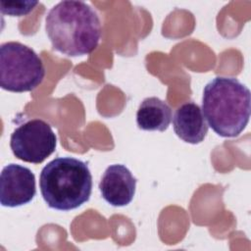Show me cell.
Instances as JSON below:
<instances>
[{"label":"cell","mask_w":251,"mask_h":251,"mask_svg":"<svg viewBox=\"0 0 251 251\" xmlns=\"http://www.w3.org/2000/svg\"><path fill=\"white\" fill-rule=\"evenodd\" d=\"M45 29L52 47L69 57L92 53L102 33L100 19L93 8L74 0L61 1L49 10Z\"/></svg>","instance_id":"1"},{"label":"cell","mask_w":251,"mask_h":251,"mask_svg":"<svg viewBox=\"0 0 251 251\" xmlns=\"http://www.w3.org/2000/svg\"><path fill=\"white\" fill-rule=\"evenodd\" d=\"M250 103V90L237 78L216 76L204 87L202 112L218 135L235 137L249 122Z\"/></svg>","instance_id":"2"},{"label":"cell","mask_w":251,"mask_h":251,"mask_svg":"<svg viewBox=\"0 0 251 251\" xmlns=\"http://www.w3.org/2000/svg\"><path fill=\"white\" fill-rule=\"evenodd\" d=\"M39 187L48 207L70 211L89 200L92 176L85 162L73 157H59L41 170Z\"/></svg>","instance_id":"3"},{"label":"cell","mask_w":251,"mask_h":251,"mask_svg":"<svg viewBox=\"0 0 251 251\" xmlns=\"http://www.w3.org/2000/svg\"><path fill=\"white\" fill-rule=\"evenodd\" d=\"M45 69L40 57L30 47L9 41L0 46V86L11 92L35 89L43 80Z\"/></svg>","instance_id":"4"},{"label":"cell","mask_w":251,"mask_h":251,"mask_svg":"<svg viewBox=\"0 0 251 251\" xmlns=\"http://www.w3.org/2000/svg\"><path fill=\"white\" fill-rule=\"evenodd\" d=\"M57 137L46 122L34 119L18 126L11 134L10 147L16 158L40 164L56 149Z\"/></svg>","instance_id":"5"},{"label":"cell","mask_w":251,"mask_h":251,"mask_svg":"<svg viewBox=\"0 0 251 251\" xmlns=\"http://www.w3.org/2000/svg\"><path fill=\"white\" fill-rule=\"evenodd\" d=\"M36 194L35 176L30 169L9 164L0 176V202L4 207H19L29 203Z\"/></svg>","instance_id":"6"},{"label":"cell","mask_w":251,"mask_h":251,"mask_svg":"<svg viewBox=\"0 0 251 251\" xmlns=\"http://www.w3.org/2000/svg\"><path fill=\"white\" fill-rule=\"evenodd\" d=\"M136 178L122 164L110 165L99 182V190L103 199L114 207L129 204L135 194Z\"/></svg>","instance_id":"7"},{"label":"cell","mask_w":251,"mask_h":251,"mask_svg":"<svg viewBox=\"0 0 251 251\" xmlns=\"http://www.w3.org/2000/svg\"><path fill=\"white\" fill-rule=\"evenodd\" d=\"M173 126L175 133L190 144L201 143L208 133V125L202 109L194 102H186L176 110Z\"/></svg>","instance_id":"8"},{"label":"cell","mask_w":251,"mask_h":251,"mask_svg":"<svg viewBox=\"0 0 251 251\" xmlns=\"http://www.w3.org/2000/svg\"><path fill=\"white\" fill-rule=\"evenodd\" d=\"M172 120V109L158 97H147L136 112V124L143 130L165 131Z\"/></svg>","instance_id":"9"},{"label":"cell","mask_w":251,"mask_h":251,"mask_svg":"<svg viewBox=\"0 0 251 251\" xmlns=\"http://www.w3.org/2000/svg\"><path fill=\"white\" fill-rule=\"evenodd\" d=\"M38 2L32 1H1L0 10L4 15L12 17H22L33 10Z\"/></svg>","instance_id":"10"}]
</instances>
